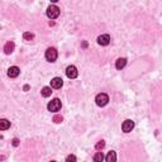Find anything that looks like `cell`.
Segmentation results:
<instances>
[{"label":"cell","mask_w":162,"mask_h":162,"mask_svg":"<svg viewBox=\"0 0 162 162\" xmlns=\"http://www.w3.org/2000/svg\"><path fill=\"white\" fill-rule=\"evenodd\" d=\"M125 65H127V58H118L117 62H115V67H117L118 70H122Z\"/></svg>","instance_id":"obj_11"},{"label":"cell","mask_w":162,"mask_h":162,"mask_svg":"<svg viewBox=\"0 0 162 162\" xmlns=\"http://www.w3.org/2000/svg\"><path fill=\"white\" fill-rule=\"evenodd\" d=\"M23 37H24V39H27V41H31V39L34 38V36L32 33H29V32H26L24 34H23Z\"/></svg>","instance_id":"obj_16"},{"label":"cell","mask_w":162,"mask_h":162,"mask_svg":"<svg viewBox=\"0 0 162 162\" xmlns=\"http://www.w3.org/2000/svg\"><path fill=\"white\" fill-rule=\"evenodd\" d=\"M4 51H5L7 55L12 53V52L14 51V43H13V42H8V43L5 44V47H4Z\"/></svg>","instance_id":"obj_12"},{"label":"cell","mask_w":162,"mask_h":162,"mask_svg":"<svg viewBox=\"0 0 162 162\" xmlns=\"http://www.w3.org/2000/svg\"><path fill=\"white\" fill-rule=\"evenodd\" d=\"M58 15H60V9H58L56 5L48 7V9H47V17H48L50 19H56Z\"/></svg>","instance_id":"obj_3"},{"label":"cell","mask_w":162,"mask_h":162,"mask_svg":"<svg viewBox=\"0 0 162 162\" xmlns=\"http://www.w3.org/2000/svg\"><path fill=\"white\" fill-rule=\"evenodd\" d=\"M46 58H47V61L50 62H55L56 58H57V50L56 48H48L47 51H46Z\"/></svg>","instance_id":"obj_4"},{"label":"cell","mask_w":162,"mask_h":162,"mask_svg":"<svg viewBox=\"0 0 162 162\" xmlns=\"http://www.w3.org/2000/svg\"><path fill=\"white\" fill-rule=\"evenodd\" d=\"M105 161H106V162H115V161H117V153H115L114 151H110V152L106 155Z\"/></svg>","instance_id":"obj_10"},{"label":"cell","mask_w":162,"mask_h":162,"mask_svg":"<svg viewBox=\"0 0 162 162\" xmlns=\"http://www.w3.org/2000/svg\"><path fill=\"white\" fill-rule=\"evenodd\" d=\"M103 160H104L103 152H96L94 156V162H103Z\"/></svg>","instance_id":"obj_15"},{"label":"cell","mask_w":162,"mask_h":162,"mask_svg":"<svg viewBox=\"0 0 162 162\" xmlns=\"http://www.w3.org/2000/svg\"><path fill=\"white\" fill-rule=\"evenodd\" d=\"M51 162H56V161H51Z\"/></svg>","instance_id":"obj_21"},{"label":"cell","mask_w":162,"mask_h":162,"mask_svg":"<svg viewBox=\"0 0 162 162\" xmlns=\"http://www.w3.org/2000/svg\"><path fill=\"white\" fill-rule=\"evenodd\" d=\"M61 106H62V104H61V100H60V99H53V100H51V101L48 103V105H47V108H48L50 111H58V110L61 109Z\"/></svg>","instance_id":"obj_2"},{"label":"cell","mask_w":162,"mask_h":162,"mask_svg":"<svg viewBox=\"0 0 162 162\" xmlns=\"http://www.w3.org/2000/svg\"><path fill=\"white\" fill-rule=\"evenodd\" d=\"M63 119H62V117H61V115H55V117H53V122L55 123H61Z\"/></svg>","instance_id":"obj_19"},{"label":"cell","mask_w":162,"mask_h":162,"mask_svg":"<svg viewBox=\"0 0 162 162\" xmlns=\"http://www.w3.org/2000/svg\"><path fill=\"white\" fill-rule=\"evenodd\" d=\"M66 162H76V157H75L74 155L67 156V158H66Z\"/></svg>","instance_id":"obj_17"},{"label":"cell","mask_w":162,"mask_h":162,"mask_svg":"<svg viewBox=\"0 0 162 162\" xmlns=\"http://www.w3.org/2000/svg\"><path fill=\"white\" fill-rule=\"evenodd\" d=\"M133 128H134V122L130 120V119H127V120L122 124V129H123V132H125V133L132 132Z\"/></svg>","instance_id":"obj_6"},{"label":"cell","mask_w":162,"mask_h":162,"mask_svg":"<svg viewBox=\"0 0 162 162\" xmlns=\"http://www.w3.org/2000/svg\"><path fill=\"white\" fill-rule=\"evenodd\" d=\"M51 94H52V90H51V87H48V86H44V87L42 89V95H43L44 98H48V96H51Z\"/></svg>","instance_id":"obj_14"},{"label":"cell","mask_w":162,"mask_h":162,"mask_svg":"<svg viewBox=\"0 0 162 162\" xmlns=\"http://www.w3.org/2000/svg\"><path fill=\"white\" fill-rule=\"evenodd\" d=\"M104 146H105V142H104V141H100L99 143H96V146H95V147H96V150L99 151V150H103V148H104Z\"/></svg>","instance_id":"obj_18"},{"label":"cell","mask_w":162,"mask_h":162,"mask_svg":"<svg viewBox=\"0 0 162 162\" xmlns=\"http://www.w3.org/2000/svg\"><path fill=\"white\" fill-rule=\"evenodd\" d=\"M110 42V37L108 34H103V36H99L98 37V43L100 46H108Z\"/></svg>","instance_id":"obj_8"},{"label":"cell","mask_w":162,"mask_h":162,"mask_svg":"<svg viewBox=\"0 0 162 162\" xmlns=\"http://www.w3.org/2000/svg\"><path fill=\"white\" fill-rule=\"evenodd\" d=\"M95 101H96V105L98 106H105L109 101V96L106 94H104V92H101V94H98L96 98H95Z\"/></svg>","instance_id":"obj_1"},{"label":"cell","mask_w":162,"mask_h":162,"mask_svg":"<svg viewBox=\"0 0 162 162\" xmlns=\"http://www.w3.org/2000/svg\"><path fill=\"white\" fill-rule=\"evenodd\" d=\"M66 75H67L68 79H76L77 75H79L77 68H76L75 66H68V67L66 68Z\"/></svg>","instance_id":"obj_5"},{"label":"cell","mask_w":162,"mask_h":162,"mask_svg":"<svg viewBox=\"0 0 162 162\" xmlns=\"http://www.w3.org/2000/svg\"><path fill=\"white\" fill-rule=\"evenodd\" d=\"M18 145H19V141L17 140V138H14V140H13V146H14V147H17Z\"/></svg>","instance_id":"obj_20"},{"label":"cell","mask_w":162,"mask_h":162,"mask_svg":"<svg viewBox=\"0 0 162 162\" xmlns=\"http://www.w3.org/2000/svg\"><path fill=\"white\" fill-rule=\"evenodd\" d=\"M62 85H63V80L61 77H53L51 80V87L53 89H61Z\"/></svg>","instance_id":"obj_7"},{"label":"cell","mask_w":162,"mask_h":162,"mask_svg":"<svg viewBox=\"0 0 162 162\" xmlns=\"http://www.w3.org/2000/svg\"><path fill=\"white\" fill-rule=\"evenodd\" d=\"M19 74H20V70H19V67H17V66H12L8 70V76L9 77H17Z\"/></svg>","instance_id":"obj_9"},{"label":"cell","mask_w":162,"mask_h":162,"mask_svg":"<svg viewBox=\"0 0 162 162\" xmlns=\"http://www.w3.org/2000/svg\"><path fill=\"white\" fill-rule=\"evenodd\" d=\"M9 127H10V122L8 119H2V120H0V129H2V130L8 129Z\"/></svg>","instance_id":"obj_13"}]
</instances>
